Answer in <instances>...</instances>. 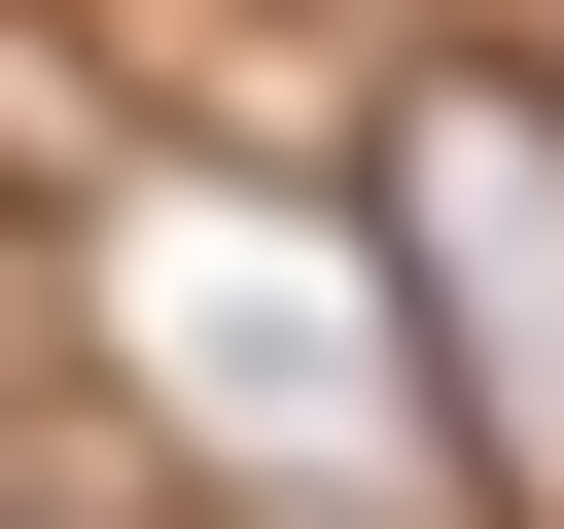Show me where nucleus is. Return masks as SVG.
<instances>
[{"label":"nucleus","mask_w":564,"mask_h":529,"mask_svg":"<svg viewBox=\"0 0 564 529\" xmlns=\"http://www.w3.org/2000/svg\"><path fill=\"white\" fill-rule=\"evenodd\" d=\"M106 353H141L176 458H247V494H388V458H423L388 282H352L317 212H247V176H141V212H106Z\"/></svg>","instance_id":"obj_1"},{"label":"nucleus","mask_w":564,"mask_h":529,"mask_svg":"<svg viewBox=\"0 0 564 529\" xmlns=\"http://www.w3.org/2000/svg\"><path fill=\"white\" fill-rule=\"evenodd\" d=\"M352 282H388V353H458V423L564 494V106H529V71H423V106H388V247H352Z\"/></svg>","instance_id":"obj_2"}]
</instances>
